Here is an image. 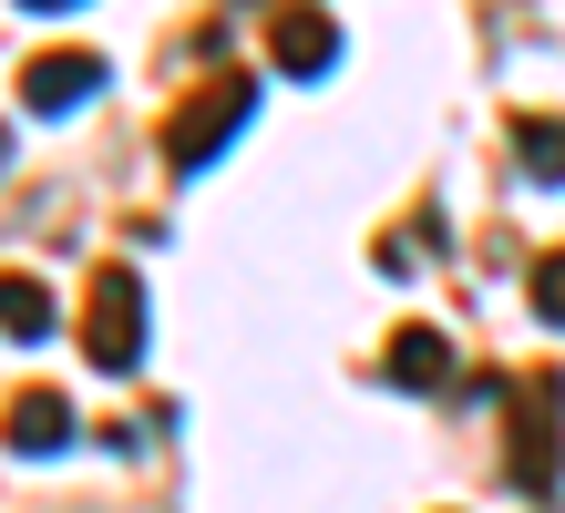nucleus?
Segmentation results:
<instances>
[{
  "instance_id": "obj_6",
  "label": "nucleus",
  "mask_w": 565,
  "mask_h": 513,
  "mask_svg": "<svg viewBox=\"0 0 565 513\" xmlns=\"http://www.w3.org/2000/svg\"><path fill=\"white\" fill-rule=\"evenodd\" d=\"M104 93V52H31L21 62V114H73Z\"/></svg>"
},
{
  "instance_id": "obj_5",
  "label": "nucleus",
  "mask_w": 565,
  "mask_h": 513,
  "mask_svg": "<svg viewBox=\"0 0 565 513\" xmlns=\"http://www.w3.org/2000/svg\"><path fill=\"white\" fill-rule=\"evenodd\" d=\"M0 452H21V462H52V452H73V400H62L52 381H31L0 400Z\"/></svg>"
},
{
  "instance_id": "obj_1",
  "label": "nucleus",
  "mask_w": 565,
  "mask_h": 513,
  "mask_svg": "<svg viewBox=\"0 0 565 513\" xmlns=\"http://www.w3.org/2000/svg\"><path fill=\"white\" fill-rule=\"evenodd\" d=\"M504 483L524 503L565 493V370H524L504 391Z\"/></svg>"
},
{
  "instance_id": "obj_7",
  "label": "nucleus",
  "mask_w": 565,
  "mask_h": 513,
  "mask_svg": "<svg viewBox=\"0 0 565 513\" xmlns=\"http://www.w3.org/2000/svg\"><path fill=\"white\" fill-rule=\"evenodd\" d=\"M381 370H391V391H452V339L412 319V329H391Z\"/></svg>"
},
{
  "instance_id": "obj_9",
  "label": "nucleus",
  "mask_w": 565,
  "mask_h": 513,
  "mask_svg": "<svg viewBox=\"0 0 565 513\" xmlns=\"http://www.w3.org/2000/svg\"><path fill=\"white\" fill-rule=\"evenodd\" d=\"M514 164L535 185H565V114H514Z\"/></svg>"
},
{
  "instance_id": "obj_11",
  "label": "nucleus",
  "mask_w": 565,
  "mask_h": 513,
  "mask_svg": "<svg viewBox=\"0 0 565 513\" xmlns=\"http://www.w3.org/2000/svg\"><path fill=\"white\" fill-rule=\"evenodd\" d=\"M21 11H83V0H21Z\"/></svg>"
},
{
  "instance_id": "obj_3",
  "label": "nucleus",
  "mask_w": 565,
  "mask_h": 513,
  "mask_svg": "<svg viewBox=\"0 0 565 513\" xmlns=\"http://www.w3.org/2000/svg\"><path fill=\"white\" fill-rule=\"evenodd\" d=\"M83 350H93V370H145V278L135 267H104V278H93Z\"/></svg>"
},
{
  "instance_id": "obj_10",
  "label": "nucleus",
  "mask_w": 565,
  "mask_h": 513,
  "mask_svg": "<svg viewBox=\"0 0 565 513\" xmlns=\"http://www.w3.org/2000/svg\"><path fill=\"white\" fill-rule=\"evenodd\" d=\"M524 298H535V319H545V329H565V247L535 257V288H524Z\"/></svg>"
},
{
  "instance_id": "obj_4",
  "label": "nucleus",
  "mask_w": 565,
  "mask_h": 513,
  "mask_svg": "<svg viewBox=\"0 0 565 513\" xmlns=\"http://www.w3.org/2000/svg\"><path fill=\"white\" fill-rule=\"evenodd\" d=\"M268 62L288 83H319L329 62H340V21H329L319 0H278V11H268Z\"/></svg>"
},
{
  "instance_id": "obj_8",
  "label": "nucleus",
  "mask_w": 565,
  "mask_h": 513,
  "mask_svg": "<svg viewBox=\"0 0 565 513\" xmlns=\"http://www.w3.org/2000/svg\"><path fill=\"white\" fill-rule=\"evenodd\" d=\"M52 319H62V308H52V288L11 267V278H0V339H21V350H31V339H52Z\"/></svg>"
},
{
  "instance_id": "obj_2",
  "label": "nucleus",
  "mask_w": 565,
  "mask_h": 513,
  "mask_svg": "<svg viewBox=\"0 0 565 513\" xmlns=\"http://www.w3.org/2000/svg\"><path fill=\"white\" fill-rule=\"evenodd\" d=\"M247 114H257V83H247V73H216V83H195V93L175 103V114H164V164H175V175L216 164V154L247 133Z\"/></svg>"
}]
</instances>
